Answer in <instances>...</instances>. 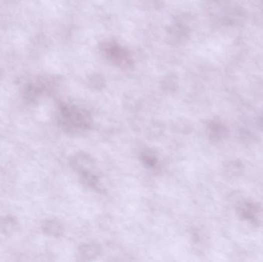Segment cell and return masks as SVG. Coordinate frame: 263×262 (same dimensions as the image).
I'll return each instance as SVG.
<instances>
[{
  "mask_svg": "<svg viewBox=\"0 0 263 262\" xmlns=\"http://www.w3.org/2000/svg\"><path fill=\"white\" fill-rule=\"evenodd\" d=\"M0 78H1V74H0Z\"/></svg>",
  "mask_w": 263,
  "mask_h": 262,
  "instance_id": "8",
  "label": "cell"
},
{
  "mask_svg": "<svg viewBox=\"0 0 263 262\" xmlns=\"http://www.w3.org/2000/svg\"><path fill=\"white\" fill-rule=\"evenodd\" d=\"M20 224L18 220L12 216L0 218V233L5 236H13L18 232Z\"/></svg>",
  "mask_w": 263,
  "mask_h": 262,
  "instance_id": "1",
  "label": "cell"
},
{
  "mask_svg": "<svg viewBox=\"0 0 263 262\" xmlns=\"http://www.w3.org/2000/svg\"><path fill=\"white\" fill-rule=\"evenodd\" d=\"M226 130L221 124L215 123L212 126V137L215 141L220 140L225 136Z\"/></svg>",
  "mask_w": 263,
  "mask_h": 262,
  "instance_id": "6",
  "label": "cell"
},
{
  "mask_svg": "<svg viewBox=\"0 0 263 262\" xmlns=\"http://www.w3.org/2000/svg\"><path fill=\"white\" fill-rule=\"evenodd\" d=\"M239 140L244 144L251 146L256 142L258 138L252 133L244 130V131L240 132Z\"/></svg>",
  "mask_w": 263,
  "mask_h": 262,
  "instance_id": "5",
  "label": "cell"
},
{
  "mask_svg": "<svg viewBox=\"0 0 263 262\" xmlns=\"http://www.w3.org/2000/svg\"><path fill=\"white\" fill-rule=\"evenodd\" d=\"M43 232L47 236H52V237H59L63 233V226L57 220L50 219L43 223Z\"/></svg>",
  "mask_w": 263,
  "mask_h": 262,
  "instance_id": "3",
  "label": "cell"
},
{
  "mask_svg": "<svg viewBox=\"0 0 263 262\" xmlns=\"http://www.w3.org/2000/svg\"><path fill=\"white\" fill-rule=\"evenodd\" d=\"M259 124H260V127H261V130H262V131H263V117L262 118H261V120H260Z\"/></svg>",
  "mask_w": 263,
  "mask_h": 262,
  "instance_id": "7",
  "label": "cell"
},
{
  "mask_svg": "<svg viewBox=\"0 0 263 262\" xmlns=\"http://www.w3.org/2000/svg\"><path fill=\"white\" fill-rule=\"evenodd\" d=\"M243 164L238 160H231L224 164V174L228 178H235L243 172Z\"/></svg>",
  "mask_w": 263,
  "mask_h": 262,
  "instance_id": "2",
  "label": "cell"
},
{
  "mask_svg": "<svg viewBox=\"0 0 263 262\" xmlns=\"http://www.w3.org/2000/svg\"><path fill=\"white\" fill-rule=\"evenodd\" d=\"M43 93L40 86L30 84L24 88V97L29 102H36Z\"/></svg>",
  "mask_w": 263,
  "mask_h": 262,
  "instance_id": "4",
  "label": "cell"
}]
</instances>
